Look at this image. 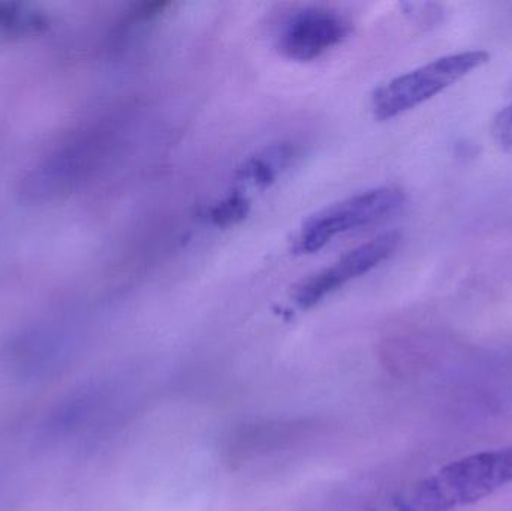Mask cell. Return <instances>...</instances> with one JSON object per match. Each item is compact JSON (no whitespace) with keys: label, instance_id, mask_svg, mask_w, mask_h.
<instances>
[{"label":"cell","instance_id":"1","mask_svg":"<svg viewBox=\"0 0 512 511\" xmlns=\"http://www.w3.org/2000/svg\"><path fill=\"white\" fill-rule=\"evenodd\" d=\"M512 483V447L465 456L421 483L400 511H453Z\"/></svg>","mask_w":512,"mask_h":511},{"label":"cell","instance_id":"2","mask_svg":"<svg viewBox=\"0 0 512 511\" xmlns=\"http://www.w3.org/2000/svg\"><path fill=\"white\" fill-rule=\"evenodd\" d=\"M489 60L487 51H462L399 75L373 92V114L379 120L394 119L435 98Z\"/></svg>","mask_w":512,"mask_h":511},{"label":"cell","instance_id":"3","mask_svg":"<svg viewBox=\"0 0 512 511\" xmlns=\"http://www.w3.org/2000/svg\"><path fill=\"white\" fill-rule=\"evenodd\" d=\"M405 201V192L394 186H382L346 198L307 219L295 236L292 251L297 255L315 254L340 234L390 218L402 209Z\"/></svg>","mask_w":512,"mask_h":511},{"label":"cell","instance_id":"4","mask_svg":"<svg viewBox=\"0 0 512 511\" xmlns=\"http://www.w3.org/2000/svg\"><path fill=\"white\" fill-rule=\"evenodd\" d=\"M400 240H402L400 234L393 231V233L381 234L352 249L339 258L333 266L325 267L321 272L304 279L295 288V303L303 309L318 305L321 300L342 288L343 285L366 275L370 270L376 269L379 264L388 260L399 248Z\"/></svg>","mask_w":512,"mask_h":511},{"label":"cell","instance_id":"5","mask_svg":"<svg viewBox=\"0 0 512 511\" xmlns=\"http://www.w3.org/2000/svg\"><path fill=\"white\" fill-rule=\"evenodd\" d=\"M351 23L334 9L309 6L292 14L280 29L277 48L286 59L310 62L342 44Z\"/></svg>","mask_w":512,"mask_h":511},{"label":"cell","instance_id":"6","mask_svg":"<svg viewBox=\"0 0 512 511\" xmlns=\"http://www.w3.org/2000/svg\"><path fill=\"white\" fill-rule=\"evenodd\" d=\"M294 158V147L273 146L249 159L239 170L240 180L255 186H268L276 177L291 164Z\"/></svg>","mask_w":512,"mask_h":511},{"label":"cell","instance_id":"7","mask_svg":"<svg viewBox=\"0 0 512 511\" xmlns=\"http://www.w3.org/2000/svg\"><path fill=\"white\" fill-rule=\"evenodd\" d=\"M249 210V203L242 195H231L218 206L213 207L210 219L216 225H231L242 221Z\"/></svg>","mask_w":512,"mask_h":511},{"label":"cell","instance_id":"8","mask_svg":"<svg viewBox=\"0 0 512 511\" xmlns=\"http://www.w3.org/2000/svg\"><path fill=\"white\" fill-rule=\"evenodd\" d=\"M490 132L502 149L512 150V102L496 114Z\"/></svg>","mask_w":512,"mask_h":511}]
</instances>
